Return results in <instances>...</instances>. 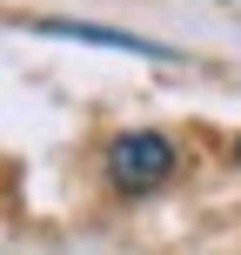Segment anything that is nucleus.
<instances>
[{
    "mask_svg": "<svg viewBox=\"0 0 241 255\" xmlns=\"http://www.w3.org/2000/svg\"><path fill=\"white\" fill-rule=\"evenodd\" d=\"M174 175V141L167 134H121L114 148H107V181H114L121 195H148V188H161V181Z\"/></svg>",
    "mask_w": 241,
    "mask_h": 255,
    "instance_id": "1",
    "label": "nucleus"
},
{
    "mask_svg": "<svg viewBox=\"0 0 241 255\" xmlns=\"http://www.w3.org/2000/svg\"><path fill=\"white\" fill-rule=\"evenodd\" d=\"M40 34H61V40H87V47H121V54H148V61H167V47L141 34H114V27H80V20H40Z\"/></svg>",
    "mask_w": 241,
    "mask_h": 255,
    "instance_id": "2",
    "label": "nucleus"
}]
</instances>
